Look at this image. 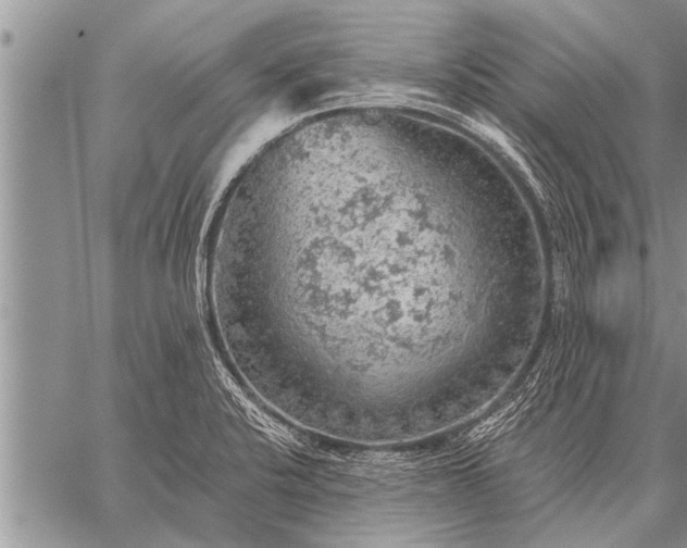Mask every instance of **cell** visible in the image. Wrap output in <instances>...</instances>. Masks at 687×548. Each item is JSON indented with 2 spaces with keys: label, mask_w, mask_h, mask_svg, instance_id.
Wrapping results in <instances>:
<instances>
[{
  "label": "cell",
  "mask_w": 687,
  "mask_h": 548,
  "mask_svg": "<svg viewBox=\"0 0 687 548\" xmlns=\"http://www.w3.org/2000/svg\"><path fill=\"white\" fill-rule=\"evenodd\" d=\"M428 182L422 170L362 166L282 194L255 254L262 295L285 320L330 310L341 325L401 324L438 283Z\"/></svg>",
  "instance_id": "cell-1"
}]
</instances>
